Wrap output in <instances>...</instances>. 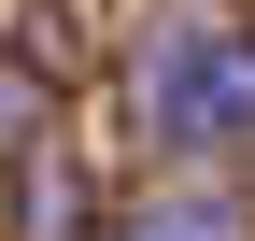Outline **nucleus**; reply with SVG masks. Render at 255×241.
Here are the masks:
<instances>
[{
    "label": "nucleus",
    "mask_w": 255,
    "mask_h": 241,
    "mask_svg": "<svg viewBox=\"0 0 255 241\" xmlns=\"http://www.w3.org/2000/svg\"><path fill=\"white\" fill-rule=\"evenodd\" d=\"M128 114L170 156H255V14H170L128 57Z\"/></svg>",
    "instance_id": "obj_1"
},
{
    "label": "nucleus",
    "mask_w": 255,
    "mask_h": 241,
    "mask_svg": "<svg viewBox=\"0 0 255 241\" xmlns=\"http://www.w3.org/2000/svg\"><path fill=\"white\" fill-rule=\"evenodd\" d=\"M114 241H255V227H241V199H213V185H156Z\"/></svg>",
    "instance_id": "obj_2"
}]
</instances>
